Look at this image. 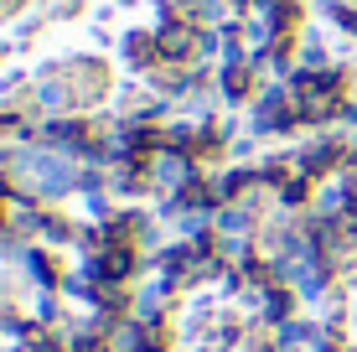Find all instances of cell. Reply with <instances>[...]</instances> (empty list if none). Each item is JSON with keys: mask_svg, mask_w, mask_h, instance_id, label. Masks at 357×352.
Segmentation results:
<instances>
[{"mask_svg": "<svg viewBox=\"0 0 357 352\" xmlns=\"http://www.w3.org/2000/svg\"><path fill=\"white\" fill-rule=\"evenodd\" d=\"M197 47H202V42H197L192 26H171V31L161 36V57H171V63H192Z\"/></svg>", "mask_w": 357, "mask_h": 352, "instance_id": "obj_1", "label": "cell"}, {"mask_svg": "<svg viewBox=\"0 0 357 352\" xmlns=\"http://www.w3.org/2000/svg\"><path fill=\"white\" fill-rule=\"evenodd\" d=\"M223 83H228V93H233V99H243L254 78H249V68H228V78H223Z\"/></svg>", "mask_w": 357, "mask_h": 352, "instance_id": "obj_2", "label": "cell"}]
</instances>
